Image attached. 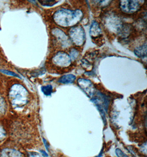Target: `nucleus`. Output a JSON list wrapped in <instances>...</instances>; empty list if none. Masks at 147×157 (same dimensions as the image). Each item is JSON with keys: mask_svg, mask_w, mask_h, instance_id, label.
I'll return each mask as SVG.
<instances>
[{"mask_svg": "<svg viewBox=\"0 0 147 157\" xmlns=\"http://www.w3.org/2000/svg\"><path fill=\"white\" fill-rule=\"evenodd\" d=\"M53 61L56 65L60 67H67L71 64L70 56L63 52H59L54 57Z\"/></svg>", "mask_w": 147, "mask_h": 157, "instance_id": "obj_6", "label": "nucleus"}, {"mask_svg": "<svg viewBox=\"0 0 147 157\" xmlns=\"http://www.w3.org/2000/svg\"><path fill=\"white\" fill-rule=\"evenodd\" d=\"M140 2L139 1H121L120 2V7L125 13H134L141 7Z\"/></svg>", "mask_w": 147, "mask_h": 157, "instance_id": "obj_5", "label": "nucleus"}, {"mask_svg": "<svg viewBox=\"0 0 147 157\" xmlns=\"http://www.w3.org/2000/svg\"><path fill=\"white\" fill-rule=\"evenodd\" d=\"M6 134L5 131L3 130L1 127H0V140H3L5 138Z\"/></svg>", "mask_w": 147, "mask_h": 157, "instance_id": "obj_19", "label": "nucleus"}, {"mask_svg": "<svg viewBox=\"0 0 147 157\" xmlns=\"http://www.w3.org/2000/svg\"><path fill=\"white\" fill-rule=\"evenodd\" d=\"M134 53L138 57H146V56H147V45H146V44H145V45H143L142 46L138 47L137 49H135Z\"/></svg>", "mask_w": 147, "mask_h": 157, "instance_id": "obj_12", "label": "nucleus"}, {"mask_svg": "<svg viewBox=\"0 0 147 157\" xmlns=\"http://www.w3.org/2000/svg\"><path fill=\"white\" fill-rule=\"evenodd\" d=\"M78 55V52L75 49H72L71 52V56H70L72 60L76 59Z\"/></svg>", "mask_w": 147, "mask_h": 157, "instance_id": "obj_18", "label": "nucleus"}, {"mask_svg": "<svg viewBox=\"0 0 147 157\" xmlns=\"http://www.w3.org/2000/svg\"><path fill=\"white\" fill-rule=\"evenodd\" d=\"M83 17L81 10L74 11L61 8L56 11L54 16L55 22L58 25L63 27H72L79 23Z\"/></svg>", "mask_w": 147, "mask_h": 157, "instance_id": "obj_1", "label": "nucleus"}, {"mask_svg": "<svg viewBox=\"0 0 147 157\" xmlns=\"http://www.w3.org/2000/svg\"><path fill=\"white\" fill-rule=\"evenodd\" d=\"M0 72H2L4 74H6V75H7L13 76V77H17L20 78V77L18 75H17L16 73H14V72H11V71H8L5 70H1Z\"/></svg>", "mask_w": 147, "mask_h": 157, "instance_id": "obj_15", "label": "nucleus"}, {"mask_svg": "<svg viewBox=\"0 0 147 157\" xmlns=\"http://www.w3.org/2000/svg\"><path fill=\"white\" fill-rule=\"evenodd\" d=\"M92 101L96 104L102 117L105 119L104 110L107 112L109 106V100L107 97L101 93L97 92L96 96L92 98Z\"/></svg>", "mask_w": 147, "mask_h": 157, "instance_id": "obj_4", "label": "nucleus"}, {"mask_svg": "<svg viewBox=\"0 0 147 157\" xmlns=\"http://www.w3.org/2000/svg\"><path fill=\"white\" fill-rule=\"evenodd\" d=\"M103 150H102L101 151L100 153V154L99 155H98V156L97 157H101V156H102V155H103Z\"/></svg>", "mask_w": 147, "mask_h": 157, "instance_id": "obj_21", "label": "nucleus"}, {"mask_svg": "<svg viewBox=\"0 0 147 157\" xmlns=\"http://www.w3.org/2000/svg\"><path fill=\"white\" fill-rule=\"evenodd\" d=\"M17 90H12L11 100L12 104L16 106H22L27 103V92L22 86L17 87Z\"/></svg>", "mask_w": 147, "mask_h": 157, "instance_id": "obj_3", "label": "nucleus"}, {"mask_svg": "<svg viewBox=\"0 0 147 157\" xmlns=\"http://www.w3.org/2000/svg\"><path fill=\"white\" fill-rule=\"evenodd\" d=\"M1 157H22V155L16 150L7 149L2 152Z\"/></svg>", "mask_w": 147, "mask_h": 157, "instance_id": "obj_11", "label": "nucleus"}, {"mask_svg": "<svg viewBox=\"0 0 147 157\" xmlns=\"http://www.w3.org/2000/svg\"><path fill=\"white\" fill-rule=\"evenodd\" d=\"M39 2H40L42 5L44 6H52L55 5L56 2H57L58 1H39Z\"/></svg>", "mask_w": 147, "mask_h": 157, "instance_id": "obj_14", "label": "nucleus"}, {"mask_svg": "<svg viewBox=\"0 0 147 157\" xmlns=\"http://www.w3.org/2000/svg\"><path fill=\"white\" fill-rule=\"evenodd\" d=\"M115 153L118 157H128L125 153H124L121 149L119 148L115 150Z\"/></svg>", "mask_w": 147, "mask_h": 157, "instance_id": "obj_17", "label": "nucleus"}, {"mask_svg": "<svg viewBox=\"0 0 147 157\" xmlns=\"http://www.w3.org/2000/svg\"><path fill=\"white\" fill-rule=\"evenodd\" d=\"M89 32L90 36L92 38H96L100 36L101 34V31L97 22L94 21L92 23L90 26Z\"/></svg>", "mask_w": 147, "mask_h": 157, "instance_id": "obj_9", "label": "nucleus"}, {"mask_svg": "<svg viewBox=\"0 0 147 157\" xmlns=\"http://www.w3.org/2000/svg\"><path fill=\"white\" fill-rule=\"evenodd\" d=\"M52 33L56 36L58 41H61V43L63 44V45L67 44V43H68V36L60 29H54L52 30Z\"/></svg>", "mask_w": 147, "mask_h": 157, "instance_id": "obj_8", "label": "nucleus"}, {"mask_svg": "<svg viewBox=\"0 0 147 157\" xmlns=\"http://www.w3.org/2000/svg\"><path fill=\"white\" fill-rule=\"evenodd\" d=\"M30 157H41L40 155L36 153H31L30 155Z\"/></svg>", "mask_w": 147, "mask_h": 157, "instance_id": "obj_20", "label": "nucleus"}, {"mask_svg": "<svg viewBox=\"0 0 147 157\" xmlns=\"http://www.w3.org/2000/svg\"><path fill=\"white\" fill-rule=\"evenodd\" d=\"M76 77L74 75H71V74L66 75L61 77L58 79V82L63 84H70V83H74V81L76 80Z\"/></svg>", "mask_w": 147, "mask_h": 157, "instance_id": "obj_10", "label": "nucleus"}, {"mask_svg": "<svg viewBox=\"0 0 147 157\" xmlns=\"http://www.w3.org/2000/svg\"><path fill=\"white\" fill-rule=\"evenodd\" d=\"M69 35L74 44L77 46H82L85 40V34L83 28L80 26L72 28L70 30Z\"/></svg>", "mask_w": 147, "mask_h": 157, "instance_id": "obj_2", "label": "nucleus"}, {"mask_svg": "<svg viewBox=\"0 0 147 157\" xmlns=\"http://www.w3.org/2000/svg\"><path fill=\"white\" fill-rule=\"evenodd\" d=\"M41 91L44 94L47 96H50L53 92V88L51 85L48 84L45 86H43L41 87Z\"/></svg>", "mask_w": 147, "mask_h": 157, "instance_id": "obj_13", "label": "nucleus"}, {"mask_svg": "<svg viewBox=\"0 0 147 157\" xmlns=\"http://www.w3.org/2000/svg\"><path fill=\"white\" fill-rule=\"evenodd\" d=\"M5 104L4 101L0 97V114H3L5 111Z\"/></svg>", "mask_w": 147, "mask_h": 157, "instance_id": "obj_16", "label": "nucleus"}, {"mask_svg": "<svg viewBox=\"0 0 147 157\" xmlns=\"http://www.w3.org/2000/svg\"><path fill=\"white\" fill-rule=\"evenodd\" d=\"M78 84L79 87L89 97H92L94 93V87L92 83L89 80L79 78L78 80Z\"/></svg>", "mask_w": 147, "mask_h": 157, "instance_id": "obj_7", "label": "nucleus"}]
</instances>
